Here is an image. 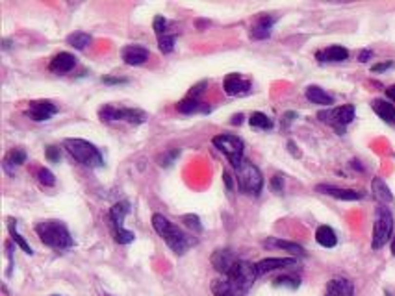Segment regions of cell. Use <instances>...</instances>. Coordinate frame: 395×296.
<instances>
[{"instance_id":"cell-1","label":"cell","mask_w":395,"mask_h":296,"mask_svg":"<svg viewBox=\"0 0 395 296\" xmlns=\"http://www.w3.org/2000/svg\"><path fill=\"white\" fill-rule=\"evenodd\" d=\"M152 228L156 230V233L160 235L161 239L167 242V246L177 256H184L197 242L193 237H189L188 233H184V231L180 230L178 226H175L167 217H163L161 213H154L152 215Z\"/></svg>"},{"instance_id":"cell-2","label":"cell","mask_w":395,"mask_h":296,"mask_svg":"<svg viewBox=\"0 0 395 296\" xmlns=\"http://www.w3.org/2000/svg\"><path fill=\"white\" fill-rule=\"evenodd\" d=\"M39 240L52 250H67L75 244L71 231L61 221H43L36 226Z\"/></svg>"},{"instance_id":"cell-3","label":"cell","mask_w":395,"mask_h":296,"mask_svg":"<svg viewBox=\"0 0 395 296\" xmlns=\"http://www.w3.org/2000/svg\"><path fill=\"white\" fill-rule=\"evenodd\" d=\"M63 148L71 156L75 157L78 163L89 168H100L104 165V157L100 150L95 147L93 143L80 137H69L63 141Z\"/></svg>"},{"instance_id":"cell-4","label":"cell","mask_w":395,"mask_h":296,"mask_svg":"<svg viewBox=\"0 0 395 296\" xmlns=\"http://www.w3.org/2000/svg\"><path fill=\"white\" fill-rule=\"evenodd\" d=\"M256 278H258V272H256V267L253 263H249L245 259H237L230 268V272L225 276V279L228 281V285L232 287L236 295L245 296L249 293V289L254 285Z\"/></svg>"},{"instance_id":"cell-5","label":"cell","mask_w":395,"mask_h":296,"mask_svg":"<svg viewBox=\"0 0 395 296\" xmlns=\"http://www.w3.org/2000/svg\"><path fill=\"white\" fill-rule=\"evenodd\" d=\"M236 180H237L241 193L249 194V196H258L262 193L263 176L253 161H249V159L241 161V165L236 168Z\"/></svg>"},{"instance_id":"cell-6","label":"cell","mask_w":395,"mask_h":296,"mask_svg":"<svg viewBox=\"0 0 395 296\" xmlns=\"http://www.w3.org/2000/svg\"><path fill=\"white\" fill-rule=\"evenodd\" d=\"M130 213V202L128 200H121V202L113 204L110 209V226L113 230V239L119 244H130L136 239V233L124 228V217Z\"/></svg>"},{"instance_id":"cell-7","label":"cell","mask_w":395,"mask_h":296,"mask_svg":"<svg viewBox=\"0 0 395 296\" xmlns=\"http://www.w3.org/2000/svg\"><path fill=\"white\" fill-rule=\"evenodd\" d=\"M394 231V217L386 205H378L375 211V224H373V250H380L392 237Z\"/></svg>"},{"instance_id":"cell-8","label":"cell","mask_w":395,"mask_h":296,"mask_svg":"<svg viewBox=\"0 0 395 296\" xmlns=\"http://www.w3.org/2000/svg\"><path fill=\"white\" fill-rule=\"evenodd\" d=\"M212 143H214V147L219 150V152H223L226 157H228V161H230V165L234 166V168H237V166L241 165V161H243V141L237 137V135H232V133H219V135H216V137L212 139Z\"/></svg>"},{"instance_id":"cell-9","label":"cell","mask_w":395,"mask_h":296,"mask_svg":"<svg viewBox=\"0 0 395 296\" xmlns=\"http://www.w3.org/2000/svg\"><path fill=\"white\" fill-rule=\"evenodd\" d=\"M317 119L325 124H329L338 131L339 135L345 133V128L355 120V106L347 104V106H339V108H330V110H323L317 113Z\"/></svg>"},{"instance_id":"cell-10","label":"cell","mask_w":395,"mask_h":296,"mask_svg":"<svg viewBox=\"0 0 395 296\" xmlns=\"http://www.w3.org/2000/svg\"><path fill=\"white\" fill-rule=\"evenodd\" d=\"M99 117L104 122H113V120H124L130 124H143L147 122V113L134 108H115V106H104L99 110Z\"/></svg>"},{"instance_id":"cell-11","label":"cell","mask_w":395,"mask_h":296,"mask_svg":"<svg viewBox=\"0 0 395 296\" xmlns=\"http://www.w3.org/2000/svg\"><path fill=\"white\" fill-rule=\"evenodd\" d=\"M58 113V106L50 100H32L28 104V110L24 111V115L28 119L36 120V122H45L50 117H54Z\"/></svg>"},{"instance_id":"cell-12","label":"cell","mask_w":395,"mask_h":296,"mask_svg":"<svg viewBox=\"0 0 395 296\" xmlns=\"http://www.w3.org/2000/svg\"><path fill=\"white\" fill-rule=\"evenodd\" d=\"M225 92L228 96H245L251 92V82L241 78V74L230 73L223 82Z\"/></svg>"},{"instance_id":"cell-13","label":"cell","mask_w":395,"mask_h":296,"mask_svg":"<svg viewBox=\"0 0 395 296\" xmlns=\"http://www.w3.org/2000/svg\"><path fill=\"white\" fill-rule=\"evenodd\" d=\"M254 267H256L258 276H262V274L273 272V270H278V268L297 267V259H295V258H267V259L258 261Z\"/></svg>"},{"instance_id":"cell-14","label":"cell","mask_w":395,"mask_h":296,"mask_svg":"<svg viewBox=\"0 0 395 296\" xmlns=\"http://www.w3.org/2000/svg\"><path fill=\"white\" fill-rule=\"evenodd\" d=\"M149 56H151L149 48H145V46H141V45H126L121 50L122 61H124L126 65H134V67L143 65L147 59H149Z\"/></svg>"},{"instance_id":"cell-15","label":"cell","mask_w":395,"mask_h":296,"mask_svg":"<svg viewBox=\"0 0 395 296\" xmlns=\"http://www.w3.org/2000/svg\"><path fill=\"white\" fill-rule=\"evenodd\" d=\"M317 193L329 194L332 198H338V200H362L366 193L362 191H355V189H339V187H334V185H317L316 187Z\"/></svg>"},{"instance_id":"cell-16","label":"cell","mask_w":395,"mask_h":296,"mask_svg":"<svg viewBox=\"0 0 395 296\" xmlns=\"http://www.w3.org/2000/svg\"><path fill=\"white\" fill-rule=\"evenodd\" d=\"M210 261H212V265H214V268H216L217 272H221L223 276H226V274L230 272L232 265L237 261V258H236L228 248H221V250H216V252L212 254V259H210Z\"/></svg>"},{"instance_id":"cell-17","label":"cell","mask_w":395,"mask_h":296,"mask_svg":"<svg viewBox=\"0 0 395 296\" xmlns=\"http://www.w3.org/2000/svg\"><path fill=\"white\" fill-rule=\"evenodd\" d=\"M275 20L276 18L271 17V15H260V17L254 20V24L251 26V32L249 36L254 41H262V39H267L271 36V28H273Z\"/></svg>"},{"instance_id":"cell-18","label":"cell","mask_w":395,"mask_h":296,"mask_svg":"<svg viewBox=\"0 0 395 296\" xmlns=\"http://www.w3.org/2000/svg\"><path fill=\"white\" fill-rule=\"evenodd\" d=\"M316 57L323 61V63H339V61H345L349 57V50L345 46H339V45H332L325 50H319Z\"/></svg>"},{"instance_id":"cell-19","label":"cell","mask_w":395,"mask_h":296,"mask_svg":"<svg viewBox=\"0 0 395 296\" xmlns=\"http://www.w3.org/2000/svg\"><path fill=\"white\" fill-rule=\"evenodd\" d=\"M75 65H76L75 56L69 54V52H59L58 56L52 57V61H50V65H48V69L56 74H65V73H71V71L75 69Z\"/></svg>"},{"instance_id":"cell-20","label":"cell","mask_w":395,"mask_h":296,"mask_svg":"<svg viewBox=\"0 0 395 296\" xmlns=\"http://www.w3.org/2000/svg\"><path fill=\"white\" fill-rule=\"evenodd\" d=\"M325 296H355V287L345 278H334L327 283Z\"/></svg>"},{"instance_id":"cell-21","label":"cell","mask_w":395,"mask_h":296,"mask_svg":"<svg viewBox=\"0 0 395 296\" xmlns=\"http://www.w3.org/2000/svg\"><path fill=\"white\" fill-rule=\"evenodd\" d=\"M177 110H178L180 113H184V115H191V113H210V106L204 104L200 98H195V96L188 94L184 100H180L178 104H177Z\"/></svg>"},{"instance_id":"cell-22","label":"cell","mask_w":395,"mask_h":296,"mask_svg":"<svg viewBox=\"0 0 395 296\" xmlns=\"http://www.w3.org/2000/svg\"><path fill=\"white\" fill-rule=\"evenodd\" d=\"M371 108H373V111H375L380 119L384 120L386 124H390V126L395 128V106L392 102L375 98V100L371 102Z\"/></svg>"},{"instance_id":"cell-23","label":"cell","mask_w":395,"mask_h":296,"mask_svg":"<svg viewBox=\"0 0 395 296\" xmlns=\"http://www.w3.org/2000/svg\"><path fill=\"white\" fill-rule=\"evenodd\" d=\"M306 98L317 106H332L334 104V98L325 89H321L319 85H308L306 87Z\"/></svg>"},{"instance_id":"cell-24","label":"cell","mask_w":395,"mask_h":296,"mask_svg":"<svg viewBox=\"0 0 395 296\" xmlns=\"http://www.w3.org/2000/svg\"><path fill=\"white\" fill-rule=\"evenodd\" d=\"M371 189H373L375 198L382 204V205H384V204H394V194H392L390 187L386 185V182L382 180V178H373V182H371Z\"/></svg>"},{"instance_id":"cell-25","label":"cell","mask_w":395,"mask_h":296,"mask_svg":"<svg viewBox=\"0 0 395 296\" xmlns=\"http://www.w3.org/2000/svg\"><path fill=\"white\" fill-rule=\"evenodd\" d=\"M316 240L319 242L321 246H325V248H334L338 244L336 231L332 230L330 226H319L317 231H316Z\"/></svg>"},{"instance_id":"cell-26","label":"cell","mask_w":395,"mask_h":296,"mask_svg":"<svg viewBox=\"0 0 395 296\" xmlns=\"http://www.w3.org/2000/svg\"><path fill=\"white\" fill-rule=\"evenodd\" d=\"M91 41H93L91 36L85 34V32H73V34L67 36V45H71L73 48H76V50H84Z\"/></svg>"},{"instance_id":"cell-27","label":"cell","mask_w":395,"mask_h":296,"mask_svg":"<svg viewBox=\"0 0 395 296\" xmlns=\"http://www.w3.org/2000/svg\"><path fill=\"white\" fill-rule=\"evenodd\" d=\"M8 230H10L11 239L15 240V244H17V246H20L24 254H28V256H32V254H34V250H32V246H30L28 242L24 240V237H20V233H19V231H17V221H13V219H11L10 224H8Z\"/></svg>"},{"instance_id":"cell-28","label":"cell","mask_w":395,"mask_h":296,"mask_svg":"<svg viewBox=\"0 0 395 296\" xmlns=\"http://www.w3.org/2000/svg\"><path fill=\"white\" fill-rule=\"evenodd\" d=\"M249 124L258 130H271L275 126L273 120L269 119L265 113H260V111H254L253 115L249 117Z\"/></svg>"},{"instance_id":"cell-29","label":"cell","mask_w":395,"mask_h":296,"mask_svg":"<svg viewBox=\"0 0 395 296\" xmlns=\"http://www.w3.org/2000/svg\"><path fill=\"white\" fill-rule=\"evenodd\" d=\"M271 244H275V246H278V248L286 250V252H290L292 256H299V258L306 256V252H304V248H302L301 244H297V242H292V240L275 239V240H271Z\"/></svg>"},{"instance_id":"cell-30","label":"cell","mask_w":395,"mask_h":296,"mask_svg":"<svg viewBox=\"0 0 395 296\" xmlns=\"http://www.w3.org/2000/svg\"><path fill=\"white\" fill-rule=\"evenodd\" d=\"M24 161H26V152H24L22 148H13V150H10L6 159H4L6 166H19L22 165Z\"/></svg>"},{"instance_id":"cell-31","label":"cell","mask_w":395,"mask_h":296,"mask_svg":"<svg viewBox=\"0 0 395 296\" xmlns=\"http://www.w3.org/2000/svg\"><path fill=\"white\" fill-rule=\"evenodd\" d=\"M212 291H214L216 296H237L234 291H232V287L228 285L226 279H216V281L212 283Z\"/></svg>"},{"instance_id":"cell-32","label":"cell","mask_w":395,"mask_h":296,"mask_svg":"<svg viewBox=\"0 0 395 296\" xmlns=\"http://www.w3.org/2000/svg\"><path fill=\"white\" fill-rule=\"evenodd\" d=\"M175 41H177L175 34H165V36L158 37V46L163 54H171L175 50Z\"/></svg>"},{"instance_id":"cell-33","label":"cell","mask_w":395,"mask_h":296,"mask_svg":"<svg viewBox=\"0 0 395 296\" xmlns=\"http://www.w3.org/2000/svg\"><path fill=\"white\" fill-rule=\"evenodd\" d=\"M152 28H154V34H156V37L169 34V32H167V30H169V22H167V18L163 17V15H156V17H154Z\"/></svg>"},{"instance_id":"cell-34","label":"cell","mask_w":395,"mask_h":296,"mask_svg":"<svg viewBox=\"0 0 395 296\" xmlns=\"http://www.w3.org/2000/svg\"><path fill=\"white\" fill-rule=\"evenodd\" d=\"M301 279L295 276H280L275 279V287H288V289H299Z\"/></svg>"},{"instance_id":"cell-35","label":"cell","mask_w":395,"mask_h":296,"mask_svg":"<svg viewBox=\"0 0 395 296\" xmlns=\"http://www.w3.org/2000/svg\"><path fill=\"white\" fill-rule=\"evenodd\" d=\"M182 222L188 226V228H191V230L195 231V233H200L202 231V224H200V219H198L197 215H193V213H188V215H184L182 217Z\"/></svg>"},{"instance_id":"cell-36","label":"cell","mask_w":395,"mask_h":296,"mask_svg":"<svg viewBox=\"0 0 395 296\" xmlns=\"http://www.w3.org/2000/svg\"><path fill=\"white\" fill-rule=\"evenodd\" d=\"M38 178H39V182L45 185V187H52V185L56 184V176L52 174L48 168H39Z\"/></svg>"},{"instance_id":"cell-37","label":"cell","mask_w":395,"mask_h":296,"mask_svg":"<svg viewBox=\"0 0 395 296\" xmlns=\"http://www.w3.org/2000/svg\"><path fill=\"white\" fill-rule=\"evenodd\" d=\"M178 156H180V150H178V148H175V150H171V152H167V154H163V156L160 157V165L161 166H171Z\"/></svg>"},{"instance_id":"cell-38","label":"cell","mask_w":395,"mask_h":296,"mask_svg":"<svg viewBox=\"0 0 395 296\" xmlns=\"http://www.w3.org/2000/svg\"><path fill=\"white\" fill-rule=\"evenodd\" d=\"M45 157H47L50 163H58L59 157H61V152H59V148L58 147H47V150H45Z\"/></svg>"},{"instance_id":"cell-39","label":"cell","mask_w":395,"mask_h":296,"mask_svg":"<svg viewBox=\"0 0 395 296\" xmlns=\"http://www.w3.org/2000/svg\"><path fill=\"white\" fill-rule=\"evenodd\" d=\"M271 189H273L275 193H282V189H284V176L282 174H275L273 178H271Z\"/></svg>"},{"instance_id":"cell-40","label":"cell","mask_w":395,"mask_h":296,"mask_svg":"<svg viewBox=\"0 0 395 296\" xmlns=\"http://www.w3.org/2000/svg\"><path fill=\"white\" fill-rule=\"evenodd\" d=\"M102 83H108V85H124L128 83V78H117V76H102L100 78Z\"/></svg>"},{"instance_id":"cell-41","label":"cell","mask_w":395,"mask_h":296,"mask_svg":"<svg viewBox=\"0 0 395 296\" xmlns=\"http://www.w3.org/2000/svg\"><path fill=\"white\" fill-rule=\"evenodd\" d=\"M394 61H386V63H376L371 67V73H384V71H388V69H392L394 67Z\"/></svg>"},{"instance_id":"cell-42","label":"cell","mask_w":395,"mask_h":296,"mask_svg":"<svg viewBox=\"0 0 395 296\" xmlns=\"http://www.w3.org/2000/svg\"><path fill=\"white\" fill-rule=\"evenodd\" d=\"M295 119H297V113H295V111H288V113H284V117H282V128H288V126H290V124H292Z\"/></svg>"},{"instance_id":"cell-43","label":"cell","mask_w":395,"mask_h":296,"mask_svg":"<svg viewBox=\"0 0 395 296\" xmlns=\"http://www.w3.org/2000/svg\"><path fill=\"white\" fill-rule=\"evenodd\" d=\"M373 56V52L371 50H362L360 52V56H358V61H362V63H366V61H369V57Z\"/></svg>"},{"instance_id":"cell-44","label":"cell","mask_w":395,"mask_h":296,"mask_svg":"<svg viewBox=\"0 0 395 296\" xmlns=\"http://www.w3.org/2000/svg\"><path fill=\"white\" fill-rule=\"evenodd\" d=\"M223 180H225V184H226V189H228V191H232V176L228 174V172H223Z\"/></svg>"},{"instance_id":"cell-45","label":"cell","mask_w":395,"mask_h":296,"mask_svg":"<svg viewBox=\"0 0 395 296\" xmlns=\"http://www.w3.org/2000/svg\"><path fill=\"white\" fill-rule=\"evenodd\" d=\"M288 148H290V152H292L295 157H299L301 154H299V150H297V147H295V143L293 141H288Z\"/></svg>"},{"instance_id":"cell-46","label":"cell","mask_w":395,"mask_h":296,"mask_svg":"<svg viewBox=\"0 0 395 296\" xmlns=\"http://www.w3.org/2000/svg\"><path fill=\"white\" fill-rule=\"evenodd\" d=\"M386 94H388V98H390V100H395V85L388 87V89H386Z\"/></svg>"},{"instance_id":"cell-47","label":"cell","mask_w":395,"mask_h":296,"mask_svg":"<svg viewBox=\"0 0 395 296\" xmlns=\"http://www.w3.org/2000/svg\"><path fill=\"white\" fill-rule=\"evenodd\" d=\"M241 122H243V115H241V113L232 117V124H241Z\"/></svg>"},{"instance_id":"cell-48","label":"cell","mask_w":395,"mask_h":296,"mask_svg":"<svg viewBox=\"0 0 395 296\" xmlns=\"http://www.w3.org/2000/svg\"><path fill=\"white\" fill-rule=\"evenodd\" d=\"M2 48H4V50H8V48H10V41H8V39H4V46H2Z\"/></svg>"},{"instance_id":"cell-49","label":"cell","mask_w":395,"mask_h":296,"mask_svg":"<svg viewBox=\"0 0 395 296\" xmlns=\"http://www.w3.org/2000/svg\"><path fill=\"white\" fill-rule=\"evenodd\" d=\"M392 254L395 256V237H394V240H392Z\"/></svg>"},{"instance_id":"cell-50","label":"cell","mask_w":395,"mask_h":296,"mask_svg":"<svg viewBox=\"0 0 395 296\" xmlns=\"http://www.w3.org/2000/svg\"><path fill=\"white\" fill-rule=\"evenodd\" d=\"M52 296H59V295H52Z\"/></svg>"},{"instance_id":"cell-51","label":"cell","mask_w":395,"mask_h":296,"mask_svg":"<svg viewBox=\"0 0 395 296\" xmlns=\"http://www.w3.org/2000/svg\"><path fill=\"white\" fill-rule=\"evenodd\" d=\"M104 296H110V295H104Z\"/></svg>"}]
</instances>
